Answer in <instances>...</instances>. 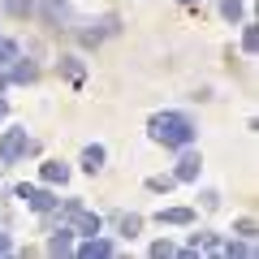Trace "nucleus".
Returning <instances> with one entry per match:
<instances>
[{"label": "nucleus", "mask_w": 259, "mask_h": 259, "mask_svg": "<svg viewBox=\"0 0 259 259\" xmlns=\"http://www.w3.org/2000/svg\"><path fill=\"white\" fill-rule=\"evenodd\" d=\"M147 134H151V143H160V147H173V151H182V147H190L194 143V121L186 117V112H156V117L147 121Z\"/></svg>", "instance_id": "nucleus-1"}, {"label": "nucleus", "mask_w": 259, "mask_h": 259, "mask_svg": "<svg viewBox=\"0 0 259 259\" xmlns=\"http://www.w3.org/2000/svg\"><path fill=\"white\" fill-rule=\"evenodd\" d=\"M35 151H39V143L26 139V125L5 130V139H0V164H18L22 156H35Z\"/></svg>", "instance_id": "nucleus-2"}, {"label": "nucleus", "mask_w": 259, "mask_h": 259, "mask_svg": "<svg viewBox=\"0 0 259 259\" xmlns=\"http://www.w3.org/2000/svg\"><path fill=\"white\" fill-rule=\"evenodd\" d=\"M61 221H69V225H74V233H87V238L104 229L100 212H87V207H82V199H65V207H61Z\"/></svg>", "instance_id": "nucleus-3"}, {"label": "nucleus", "mask_w": 259, "mask_h": 259, "mask_svg": "<svg viewBox=\"0 0 259 259\" xmlns=\"http://www.w3.org/2000/svg\"><path fill=\"white\" fill-rule=\"evenodd\" d=\"M13 194H18V199H22L26 207H35V212H52V207H56V194H52V186H26V182H22Z\"/></svg>", "instance_id": "nucleus-4"}, {"label": "nucleus", "mask_w": 259, "mask_h": 259, "mask_svg": "<svg viewBox=\"0 0 259 259\" xmlns=\"http://www.w3.org/2000/svg\"><path fill=\"white\" fill-rule=\"evenodd\" d=\"M117 30H121V22L108 13V18H100V22H91V26H82V30H78V39H82V48H100L104 39L117 35Z\"/></svg>", "instance_id": "nucleus-5"}, {"label": "nucleus", "mask_w": 259, "mask_h": 259, "mask_svg": "<svg viewBox=\"0 0 259 259\" xmlns=\"http://www.w3.org/2000/svg\"><path fill=\"white\" fill-rule=\"evenodd\" d=\"M199 173H203V156H199L194 143H190V147H182V156H177L173 177H177V182H199Z\"/></svg>", "instance_id": "nucleus-6"}, {"label": "nucleus", "mask_w": 259, "mask_h": 259, "mask_svg": "<svg viewBox=\"0 0 259 259\" xmlns=\"http://www.w3.org/2000/svg\"><path fill=\"white\" fill-rule=\"evenodd\" d=\"M39 182H44V186H65V182H69V164H61V160H48V164L39 168Z\"/></svg>", "instance_id": "nucleus-7"}, {"label": "nucleus", "mask_w": 259, "mask_h": 259, "mask_svg": "<svg viewBox=\"0 0 259 259\" xmlns=\"http://www.w3.org/2000/svg\"><path fill=\"white\" fill-rule=\"evenodd\" d=\"M112 250H117V246H112L108 238H95V233H91V242H82V246H78V255H82V259H108Z\"/></svg>", "instance_id": "nucleus-8"}, {"label": "nucleus", "mask_w": 259, "mask_h": 259, "mask_svg": "<svg viewBox=\"0 0 259 259\" xmlns=\"http://www.w3.org/2000/svg\"><path fill=\"white\" fill-rule=\"evenodd\" d=\"M35 78H39V65L35 61H22V56H18V61L9 65V82H35Z\"/></svg>", "instance_id": "nucleus-9"}, {"label": "nucleus", "mask_w": 259, "mask_h": 259, "mask_svg": "<svg viewBox=\"0 0 259 259\" xmlns=\"http://www.w3.org/2000/svg\"><path fill=\"white\" fill-rule=\"evenodd\" d=\"M160 225H194V207H160Z\"/></svg>", "instance_id": "nucleus-10"}, {"label": "nucleus", "mask_w": 259, "mask_h": 259, "mask_svg": "<svg viewBox=\"0 0 259 259\" xmlns=\"http://www.w3.org/2000/svg\"><path fill=\"white\" fill-rule=\"evenodd\" d=\"M104 160H108V151H104L100 147V143H91V147H82V168H87V173H100V168H104Z\"/></svg>", "instance_id": "nucleus-11"}, {"label": "nucleus", "mask_w": 259, "mask_h": 259, "mask_svg": "<svg viewBox=\"0 0 259 259\" xmlns=\"http://www.w3.org/2000/svg\"><path fill=\"white\" fill-rule=\"evenodd\" d=\"M74 250V229H61L48 238V255H69Z\"/></svg>", "instance_id": "nucleus-12"}, {"label": "nucleus", "mask_w": 259, "mask_h": 259, "mask_svg": "<svg viewBox=\"0 0 259 259\" xmlns=\"http://www.w3.org/2000/svg\"><path fill=\"white\" fill-rule=\"evenodd\" d=\"M61 74L69 78V82H82V74H87V65H82V56H61Z\"/></svg>", "instance_id": "nucleus-13"}, {"label": "nucleus", "mask_w": 259, "mask_h": 259, "mask_svg": "<svg viewBox=\"0 0 259 259\" xmlns=\"http://www.w3.org/2000/svg\"><path fill=\"white\" fill-rule=\"evenodd\" d=\"M221 255H229V259H250V255H255V246H250V238H238V242H225Z\"/></svg>", "instance_id": "nucleus-14"}, {"label": "nucleus", "mask_w": 259, "mask_h": 259, "mask_svg": "<svg viewBox=\"0 0 259 259\" xmlns=\"http://www.w3.org/2000/svg\"><path fill=\"white\" fill-rule=\"evenodd\" d=\"M9 18H35V0H5Z\"/></svg>", "instance_id": "nucleus-15"}, {"label": "nucleus", "mask_w": 259, "mask_h": 259, "mask_svg": "<svg viewBox=\"0 0 259 259\" xmlns=\"http://www.w3.org/2000/svg\"><path fill=\"white\" fill-rule=\"evenodd\" d=\"M117 229H121V238H139V229H143V216H134V212H125L117 221Z\"/></svg>", "instance_id": "nucleus-16"}, {"label": "nucleus", "mask_w": 259, "mask_h": 259, "mask_svg": "<svg viewBox=\"0 0 259 259\" xmlns=\"http://www.w3.org/2000/svg\"><path fill=\"white\" fill-rule=\"evenodd\" d=\"M233 233H238V238H250V242H255V233H259L255 216H238V221H233Z\"/></svg>", "instance_id": "nucleus-17"}, {"label": "nucleus", "mask_w": 259, "mask_h": 259, "mask_svg": "<svg viewBox=\"0 0 259 259\" xmlns=\"http://www.w3.org/2000/svg\"><path fill=\"white\" fill-rule=\"evenodd\" d=\"M173 186H177L173 173H164V177H147V190H151V194H168Z\"/></svg>", "instance_id": "nucleus-18"}, {"label": "nucleus", "mask_w": 259, "mask_h": 259, "mask_svg": "<svg viewBox=\"0 0 259 259\" xmlns=\"http://www.w3.org/2000/svg\"><path fill=\"white\" fill-rule=\"evenodd\" d=\"M18 56H22V48L13 44V39H0V65H5V69H9V65L18 61Z\"/></svg>", "instance_id": "nucleus-19"}, {"label": "nucleus", "mask_w": 259, "mask_h": 259, "mask_svg": "<svg viewBox=\"0 0 259 259\" xmlns=\"http://www.w3.org/2000/svg\"><path fill=\"white\" fill-rule=\"evenodd\" d=\"M221 18L225 22H238L242 18V0H221Z\"/></svg>", "instance_id": "nucleus-20"}, {"label": "nucleus", "mask_w": 259, "mask_h": 259, "mask_svg": "<svg viewBox=\"0 0 259 259\" xmlns=\"http://www.w3.org/2000/svg\"><path fill=\"white\" fill-rule=\"evenodd\" d=\"M151 255H156V259H168V255H177V250H173V242H151Z\"/></svg>", "instance_id": "nucleus-21"}, {"label": "nucleus", "mask_w": 259, "mask_h": 259, "mask_svg": "<svg viewBox=\"0 0 259 259\" xmlns=\"http://www.w3.org/2000/svg\"><path fill=\"white\" fill-rule=\"evenodd\" d=\"M255 44H259V30L246 26V30H242V48H246V52H255Z\"/></svg>", "instance_id": "nucleus-22"}, {"label": "nucleus", "mask_w": 259, "mask_h": 259, "mask_svg": "<svg viewBox=\"0 0 259 259\" xmlns=\"http://www.w3.org/2000/svg\"><path fill=\"white\" fill-rule=\"evenodd\" d=\"M199 199H203V207H221V194H216V190H203Z\"/></svg>", "instance_id": "nucleus-23"}, {"label": "nucleus", "mask_w": 259, "mask_h": 259, "mask_svg": "<svg viewBox=\"0 0 259 259\" xmlns=\"http://www.w3.org/2000/svg\"><path fill=\"white\" fill-rule=\"evenodd\" d=\"M9 250H13V242L5 238V233H0V255H9Z\"/></svg>", "instance_id": "nucleus-24"}, {"label": "nucleus", "mask_w": 259, "mask_h": 259, "mask_svg": "<svg viewBox=\"0 0 259 259\" xmlns=\"http://www.w3.org/2000/svg\"><path fill=\"white\" fill-rule=\"evenodd\" d=\"M5 87H9V69H5V65H0V91H5Z\"/></svg>", "instance_id": "nucleus-25"}, {"label": "nucleus", "mask_w": 259, "mask_h": 259, "mask_svg": "<svg viewBox=\"0 0 259 259\" xmlns=\"http://www.w3.org/2000/svg\"><path fill=\"white\" fill-rule=\"evenodd\" d=\"M5 112H9V104H5V100H0V117H5Z\"/></svg>", "instance_id": "nucleus-26"}, {"label": "nucleus", "mask_w": 259, "mask_h": 259, "mask_svg": "<svg viewBox=\"0 0 259 259\" xmlns=\"http://www.w3.org/2000/svg\"><path fill=\"white\" fill-rule=\"evenodd\" d=\"M177 5H199V0H177Z\"/></svg>", "instance_id": "nucleus-27"}]
</instances>
